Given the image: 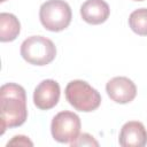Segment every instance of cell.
I'll return each instance as SVG.
<instances>
[{
	"label": "cell",
	"mask_w": 147,
	"mask_h": 147,
	"mask_svg": "<svg viewBox=\"0 0 147 147\" xmlns=\"http://www.w3.org/2000/svg\"><path fill=\"white\" fill-rule=\"evenodd\" d=\"M28 118L25 90L15 83H6L0 87V119L1 131L17 127L25 123Z\"/></svg>",
	"instance_id": "6da1fadb"
},
{
	"label": "cell",
	"mask_w": 147,
	"mask_h": 147,
	"mask_svg": "<svg viewBox=\"0 0 147 147\" xmlns=\"http://www.w3.org/2000/svg\"><path fill=\"white\" fill-rule=\"evenodd\" d=\"M64 94L70 106L78 111L90 113L98 109L101 105L100 93L85 80L75 79L69 82Z\"/></svg>",
	"instance_id": "7a4b0ae2"
},
{
	"label": "cell",
	"mask_w": 147,
	"mask_h": 147,
	"mask_svg": "<svg viewBox=\"0 0 147 147\" xmlns=\"http://www.w3.org/2000/svg\"><path fill=\"white\" fill-rule=\"evenodd\" d=\"M71 18V8L64 0H47L40 6L39 20L42 26L48 31L60 32L67 29Z\"/></svg>",
	"instance_id": "3957f363"
},
{
	"label": "cell",
	"mask_w": 147,
	"mask_h": 147,
	"mask_svg": "<svg viewBox=\"0 0 147 147\" xmlns=\"http://www.w3.org/2000/svg\"><path fill=\"white\" fill-rule=\"evenodd\" d=\"M21 56L30 64L46 65L56 56L54 42L44 36H31L21 45Z\"/></svg>",
	"instance_id": "277c9868"
},
{
	"label": "cell",
	"mask_w": 147,
	"mask_h": 147,
	"mask_svg": "<svg viewBox=\"0 0 147 147\" xmlns=\"http://www.w3.org/2000/svg\"><path fill=\"white\" fill-rule=\"evenodd\" d=\"M80 118L77 114L63 110L57 113L51 123V133L54 140L61 144H71L80 134Z\"/></svg>",
	"instance_id": "5b68a950"
},
{
	"label": "cell",
	"mask_w": 147,
	"mask_h": 147,
	"mask_svg": "<svg viewBox=\"0 0 147 147\" xmlns=\"http://www.w3.org/2000/svg\"><path fill=\"white\" fill-rule=\"evenodd\" d=\"M106 92L114 102L124 105L134 100L137 95V86L130 78L118 76L108 80Z\"/></svg>",
	"instance_id": "8992f818"
},
{
	"label": "cell",
	"mask_w": 147,
	"mask_h": 147,
	"mask_svg": "<svg viewBox=\"0 0 147 147\" xmlns=\"http://www.w3.org/2000/svg\"><path fill=\"white\" fill-rule=\"evenodd\" d=\"M60 85L54 79H45L40 82L33 92V103L40 110L54 108L60 100Z\"/></svg>",
	"instance_id": "52a82bcc"
},
{
	"label": "cell",
	"mask_w": 147,
	"mask_h": 147,
	"mask_svg": "<svg viewBox=\"0 0 147 147\" xmlns=\"http://www.w3.org/2000/svg\"><path fill=\"white\" fill-rule=\"evenodd\" d=\"M118 142L122 147H144L147 144V130L141 122H126L119 132Z\"/></svg>",
	"instance_id": "ba28073f"
},
{
	"label": "cell",
	"mask_w": 147,
	"mask_h": 147,
	"mask_svg": "<svg viewBox=\"0 0 147 147\" xmlns=\"http://www.w3.org/2000/svg\"><path fill=\"white\" fill-rule=\"evenodd\" d=\"M109 15L110 8L105 0H86L80 6V16L88 24H101L108 20Z\"/></svg>",
	"instance_id": "9c48e42d"
},
{
	"label": "cell",
	"mask_w": 147,
	"mask_h": 147,
	"mask_svg": "<svg viewBox=\"0 0 147 147\" xmlns=\"http://www.w3.org/2000/svg\"><path fill=\"white\" fill-rule=\"evenodd\" d=\"M21 31L18 18L10 13L0 14V40L2 42L13 41L17 38Z\"/></svg>",
	"instance_id": "30bf717a"
},
{
	"label": "cell",
	"mask_w": 147,
	"mask_h": 147,
	"mask_svg": "<svg viewBox=\"0 0 147 147\" xmlns=\"http://www.w3.org/2000/svg\"><path fill=\"white\" fill-rule=\"evenodd\" d=\"M131 30L139 36H147V8L133 10L129 16Z\"/></svg>",
	"instance_id": "8fae6325"
},
{
	"label": "cell",
	"mask_w": 147,
	"mask_h": 147,
	"mask_svg": "<svg viewBox=\"0 0 147 147\" xmlns=\"http://www.w3.org/2000/svg\"><path fill=\"white\" fill-rule=\"evenodd\" d=\"M70 146H72V147H76V146H95V147H98L99 146V142L91 134H88V133H82V134H79L77 137L76 140H74L70 144Z\"/></svg>",
	"instance_id": "7c38bea8"
},
{
	"label": "cell",
	"mask_w": 147,
	"mask_h": 147,
	"mask_svg": "<svg viewBox=\"0 0 147 147\" xmlns=\"http://www.w3.org/2000/svg\"><path fill=\"white\" fill-rule=\"evenodd\" d=\"M9 146H33V142L25 136H15L7 142V147Z\"/></svg>",
	"instance_id": "4fadbf2b"
},
{
	"label": "cell",
	"mask_w": 147,
	"mask_h": 147,
	"mask_svg": "<svg viewBox=\"0 0 147 147\" xmlns=\"http://www.w3.org/2000/svg\"><path fill=\"white\" fill-rule=\"evenodd\" d=\"M5 1H7V0H0V2H5Z\"/></svg>",
	"instance_id": "5bb4252c"
},
{
	"label": "cell",
	"mask_w": 147,
	"mask_h": 147,
	"mask_svg": "<svg viewBox=\"0 0 147 147\" xmlns=\"http://www.w3.org/2000/svg\"><path fill=\"white\" fill-rule=\"evenodd\" d=\"M133 1H144V0H133Z\"/></svg>",
	"instance_id": "9a60e30c"
}]
</instances>
